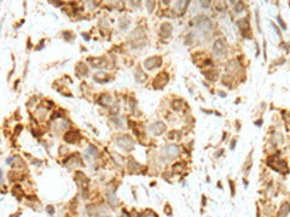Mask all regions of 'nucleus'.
I'll use <instances>...</instances> for the list:
<instances>
[{
    "label": "nucleus",
    "instance_id": "obj_22",
    "mask_svg": "<svg viewBox=\"0 0 290 217\" xmlns=\"http://www.w3.org/2000/svg\"><path fill=\"white\" fill-rule=\"evenodd\" d=\"M106 198H108V200H109V203H110L111 205H117V199L114 197V193L112 192L106 193Z\"/></svg>",
    "mask_w": 290,
    "mask_h": 217
},
{
    "label": "nucleus",
    "instance_id": "obj_17",
    "mask_svg": "<svg viewBox=\"0 0 290 217\" xmlns=\"http://www.w3.org/2000/svg\"><path fill=\"white\" fill-rule=\"evenodd\" d=\"M146 80V75L142 71V69H137L136 71V81L137 82H144Z\"/></svg>",
    "mask_w": 290,
    "mask_h": 217
},
{
    "label": "nucleus",
    "instance_id": "obj_4",
    "mask_svg": "<svg viewBox=\"0 0 290 217\" xmlns=\"http://www.w3.org/2000/svg\"><path fill=\"white\" fill-rule=\"evenodd\" d=\"M169 81V77H168V74L167 73H160L158 75L155 77L154 80V88L155 89H161L163 88L166 84L168 83Z\"/></svg>",
    "mask_w": 290,
    "mask_h": 217
},
{
    "label": "nucleus",
    "instance_id": "obj_6",
    "mask_svg": "<svg viewBox=\"0 0 290 217\" xmlns=\"http://www.w3.org/2000/svg\"><path fill=\"white\" fill-rule=\"evenodd\" d=\"M179 146L178 145H174V144H172V145H167L164 149H163V153H164V156L166 157H168V158H177L178 156H179Z\"/></svg>",
    "mask_w": 290,
    "mask_h": 217
},
{
    "label": "nucleus",
    "instance_id": "obj_3",
    "mask_svg": "<svg viewBox=\"0 0 290 217\" xmlns=\"http://www.w3.org/2000/svg\"><path fill=\"white\" fill-rule=\"evenodd\" d=\"M195 23H196V25L198 27V29H201V30L205 32V33H208V32H210V30L213 29V23H212V21L205 16H197L196 18H195Z\"/></svg>",
    "mask_w": 290,
    "mask_h": 217
},
{
    "label": "nucleus",
    "instance_id": "obj_9",
    "mask_svg": "<svg viewBox=\"0 0 290 217\" xmlns=\"http://www.w3.org/2000/svg\"><path fill=\"white\" fill-rule=\"evenodd\" d=\"M79 139H80V134L77 133V132H74V130L68 132V133H65V135H64V140H65V142H68V144H75V142L79 141Z\"/></svg>",
    "mask_w": 290,
    "mask_h": 217
},
{
    "label": "nucleus",
    "instance_id": "obj_26",
    "mask_svg": "<svg viewBox=\"0 0 290 217\" xmlns=\"http://www.w3.org/2000/svg\"><path fill=\"white\" fill-rule=\"evenodd\" d=\"M199 4L203 8H208L210 5V0H199Z\"/></svg>",
    "mask_w": 290,
    "mask_h": 217
},
{
    "label": "nucleus",
    "instance_id": "obj_25",
    "mask_svg": "<svg viewBox=\"0 0 290 217\" xmlns=\"http://www.w3.org/2000/svg\"><path fill=\"white\" fill-rule=\"evenodd\" d=\"M87 154H90V156H97V150L94 149L93 146H88V149H87Z\"/></svg>",
    "mask_w": 290,
    "mask_h": 217
},
{
    "label": "nucleus",
    "instance_id": "obj_27",
    "mask_svg": "<svg viewBox=\"0 0 290 217\" xmlns=\"http://www.w3.org/2000/svg\"><path fill=\"white\" fill-rule=\"evenodd\" d=\"M181 169H183V163H177V164L173 167V170H174L175 173H180Z\"/></svg>",
    "mask_w": 290,
    "mask_h": 217
},
{
    "label": "nucleus",
    "instance_id": "obj_12",
    "mask_svg": "<svg viewBox=\"0 0 290 217\" xmlns=\"http://www.w3.org/2000/svg\"><path fill=\"white\" fill-rule=\"evenodd\" d=\"M290 212V203H288V201H285V203H283L281 205V208H279V216H288Z\"/></svg>",
    "mask_w": 290,
    "mask_h": 217
},
{
    "label": "nucleus",
    "instance_id": "obj_18",
    "mask_svg": "<svg viewBox=\"0 0 290 217\" xmlns=\"http://www.w3.org/2000/svg\"><path fill=\"white\" fill-rule=\"evenodd\" d=\"M189 3H190V0H178L177 4H175V8H178L179 11H183V10L186 8V6L189 5Z\"/></svg>",
    "mask_w": 290,
    "mask_h": 217
},
{
    "label": "nucleus",
    "instance_id": "obj_24",
    "mask_svg": "<svg viewBox=\"0 0 290 217\" xmlns=\"http://www.w3.org/2000/svg\"><path fill=\"white\" fill-rule=\"evenodd\" d=\"M251 162H253V160H251V156H249L247 159V162H246V167H244V171H246V173L249 171V169L251 167Z\"/></svg>",
    "mask_w": 290,
    "mask_h": 217
},
{
    "label": "nucleus",
    "instance_id": "obj_11",
    "mask_svg": "<svg viewBox=\"0 0 290 217\" xmlns=\"http://www.w3.org/2000/svg\"><path fill=\"white\" fill-rule=\"evenodd\" d=\"M109 76L106 75V74H104V73H97L96 75L93 76L94 81L96 82H99V83H105V82H108L110 78H108Z\"/></svg>",
    "mask_w": 290,
    "mask_h": 217
},
{
    "label": "nucleus",
    "instance_id": "obj_23",
    "mask_svg": "<svg viewBox=\"0 0 290 217\" xmlns=\"http://www.w3.org/2000/svg\"><path fill=\"white\" fill-rule=\"evenodd\" d=\"M243 8H244V4H243L242 1H238V3H236V5H235V11H236L237 13L242 12V11H243Z\"/></svg>",
    "mask_w": 290,
    "mask_h": 217
},
{
    "label": "nucleus",
    "instance_id": "obj_33",
    "mask_svg": "<svg viewBox=\"0 0 290 217\" xmlns=\"http://www.w3.org/2000/svg\"><path fill=\"white\" fill-rule=\"evenodd\" d=\"M221 153H224V151H219V152H218V153L215 154V157H219V156H220Z\"/></svg>",
    "mask_w": 290,
    "mask_h": 217
},
{
    "label": "nucleus",
    "instance_id": "obj_5",
    "mask_svg": "<svg viewBox=\"0 0 290 217\" xmlns=\"http://www.w3.org/2000/svg\"><path fill=\"white\" fill-rule=\"evenodd\" d=\"M162 65V59L161 57H150L144 62V68L146 70H154L156 68H160Z\"/></svg>",
    "mask_w": 290,
    "mask_h": 217
},
{
    "label": "nucleus",
    "instance_id": "obj_31",
    "mask_svg": "<svg viewBox=\"0 0 290 217\" xmlns=\"http://www.w3.org/2000/svg\"><path fill=\"white\" fill-rule=\"evenodd\" d=\"M278 22H279V24H282V27H283V28H284V29H285V28H287V27H285V24H284V22H283V21H282V18H281V17H278Z\"/></svg>",
    "mask_w": 290,
    "mask_h": 217
},
{
    "label": "nucleus",
    "instance_id": "obj_20",
    "mask_svg": "<svg viewBox=\"0 0 290 217\" xmlns=\"http://www.w3.org/2000/svg\"><path fill=\"white\" fill-rule=\"evenodd\" d=\"M145 5H146V8H148V12L151 13L154 11L155 5H156V0H145Z\"/></svg>",
    "mask_w": 290,
    "mask_h": 217
},
{
    "label": "nucleus",
    "instance_id": "obj_16",
    "mask_svg": "<svg viewBox=\"0 0 290 217\" xmlns=\"http://www.w3.org/2000/svg\"><path fill=\"white\" fill-rule=\"evenodd\" d=\"M184 101L181 100V99H175V100L172 101V108H173V110H175V111H180L181 108H183V106H184Z\"/></svg>",
    "mask_w": 290,
    "mask_h": 217
},
{
    "label": "nucleus",
    "instance_id": "obj_32",
    "mask_svg": "<svg viewBox=\"0 0 290 217\" xmlns=\"http://www.w3.org/2000/svg\"><path fill=\"white\" fill-rule=\"evenodd\" d=\"M230 186H231V191H232V195L235 194V184H233V182H230Z\"/></svg>",
    "mask_w": 290,
    "mask_h": 217
},
{
    "label": "nucleus",
    "instance_id": "obj_8",
    "mask_svg": "<svg viewBox=\"0 0 290 217\" xmlns=\"http://www.w3.org/2000/svg\"><path fill=\"white\" fill-rule=\"evenodd\" d=\"M164 130H166V125H164L163 122H160V121L155 122L154 124H151V127H150V132L154 134V135H156V136L161 135Z\"/></svg>",
    "mask_w": 290,
    "mask_h": 217
},
{
    "label": "nucleus",
    "instance_id": "obj_28",
    "mask_svg": "<svg viewBox=\"0 0 290 217\" xmlns=\"http://www.w3.org/2000/svg\"><path fill=\"white\" fill-rule=\"evenodd\" d=\"M46 210H47V214H50V215H54V209H53V206H52V205H49V206L46 208Z\"/></svg>",
    "mask_w": 290,
    "mask_h": 217
},
{
    "label": "nucleus",
    "instance_id": "obj_29",
    "mask_svg": "<svg viewBox=\"0 0 290 217\" xmlns=\"http://www.w3.org/2000/svg\"><path fill=\"white\" fill-rule=\"evenodd\" d=\"M131 3H132V5L136 8V5H137V8H139L140 6V0H131Z\"/></svg>",
    "mask_w": 290,
    "mask_h": 217
},
{
    "label": "nucleus",
    "instance_id": "obj_15",
    "mask_svg": "<svg viewBox=\"0 0 290 217\" xmlns=\"http://www.w3.org/2000/svg\"><path fill=\"white\" fill-rule=\"evenodd\" d=\"M90 63H91L94 68H102L103 65L105 64V60L102 58H91L90 59Z\"/></svg>",
    "mask_w": 290,
    "mask_h": 217
},
{
    "label": "nucleus",
    "instance_id": "obj_21",
    "mask_svg": "<svg viewBox=\"0 0 290 217\" xmlns=\"http://www.w3.org/2000/svg\"><path fill=\"white\" fill-rule=\"evenodd\" d=\"M102 100H104V103H102L101 105H103L104 108H106L109 104H111V103H112V99H111L110 95H103L102 98H101V99H99L98 101H102Z\"/></svg>",
    "mask_w": 290,
    "mask_h": 217
},
{
    "label": "nucleus",
    "instance_id": "obj_13",
    "mask_svg": "<svg viewBox=\"0 0 290 217\" xmlns=\"http://www.w3.org/2000/svg\"><path fill=\"white\" fill-rule=\"evenodd\" d=\"M161 33H162V35L164 36V38H168V36H171V34H172V25L169 24V23H163V24L161 25Z\"/></svg>",
    "mask_w": 290,
    "mask_h": 217
},
{
    "label": "nucleus",
    "instance_id": "obj_19",
    "mask_svg": "<svg viewBox=\"0 0 290 217\" xmlns=\"http://www.w3.org/2000/svg\"><path fill=\"white\" fill-rule=\"evenodd\" d=\"M202 74L205 76V78H207L208 81H215V80H216V77H215V76H216V73H215V71H213V70H209V71H203Z\"/></svg>",
    "mask_w": 290,
    "mask_h": 217
},
{
    "label": "nucleus",
    "instance_id": "obj_1",
    "mask_svg": "<svg viewBox=\"0 0 290 217\" xmlns=\"http://www.w3.org/2000/svg\"><path fill=\"white\" fill-rule=\"evenodd\" d=\"M267 165L273 169L274 171L277 173H281V174H288L289 169H288V165L284 160H282L278 156H271L267 159Z\"/></svg>",
    "mask_w": 290,
    "mask_h": 217
},
{
    "label": "nucleus",
    "instance_id": "obj_30",
    "mask_svg": "<svg viewBox=\"0 0 290 217\" xmlns=\"http://www.w3.org/2000/svg\"><path fill=\"white\" fill-rule=\"evenodd\" d=\"M144 212H145V214H143V216H145V215H146V216H156V214H151L153 211H150V210H148V211H144Z\"/></svg>",
    "mask_w": 290,
    "mask_h": 217
},
{
    "label": "nucleus",
    "instance_id": "obj_7",
    "mask_svg": "<svg viewBox=\"0 0 290 217\" xmlns=\"http://www.w3.org/2000/svg\"><path fill=\"white\" fill-rule=\"evenodd\" d=\"M213 51L215 54H224L225 52H226V42L224 41L222 39H218V40H215V42H214L213 45Z\"/></svg>",
    "mask_w": 290,
    "mask_h": 217
},
{
    "label": "nucleus",
    "instance_id": "obj_34",
    "mask_svg": "<svg viewBox=\"0 0 290 217\" xmlns=\"http://www.w3.org/2000/svg\"><path fill=\"white\" fill-rule=\"evenodd\" d=\"M230 1L232 3V4H236V3H237V0H230Z\"/></svg>",
    "mask_w": 290,
    "mask_h": 217
},
{
    "label": "nucleus",
    "instance_id": "obj_14",
    "mask_svg": "<svg viewBox=\"0 0 290 217\" xmlns=\"http://www.w3.org/2000/svg\"><path fill=\"white\" fill-rule=\"evenodd\" d=\"M76 74H79V75L81 76H86L88 74V69H87V67H86L84 63H79L76 65Z\"/></svg>",
    "mask_w": 290,
    "mask_h": 217
},
{
    "label": "nucleus",
    "instance_id": "obj_10",
    "mask_svg": "<svg viewBox=\"0 0 290 217\" xmlns=\"http://www.w3.org/2000/svg\"><path fill=\"white\" fill-rule=\"evenodd\" d=\"M237 24H238L239 29H241L242 35L247 36L248 33H249V30H250V25H249V22H248L247 18H243V19L238 21V23H237Z\"/></svg>",
    "mask_w": 290,
    "mask_h": 217
},
{
    "label": "nucleus",
    "instance_id": "obj_2",
    "mask_svg": "<svg viewBox=\"0 0 290 217\" xmlns=\"http://www.w3.org/2000/svg\"><path fill=\"white\" fill-rule=\"evenodd\" d=\"M115 144H116L119 147H121L122 150L127 151V152H129V151H132L134 149V141H133V139H132L131 136H128V135H121L119 138H116V139H115Z\"/></svg>",
    "mask_w": 290,
    "mask_h": 217
}]
</instances>
